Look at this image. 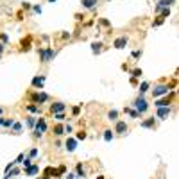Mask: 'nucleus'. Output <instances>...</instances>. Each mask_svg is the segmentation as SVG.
<instances>
[{
	"instance_id": "31",
	"label": "nucleus",
	"mask_w": 179,
	"mask_h": 179,
	"mask_svg": "<svg viewBox=\"0 0 179 179\" xmlns=\"http://www.w3.org/2000/svg\"><path fill=\"white\" fill-rule=\"evenodd\" d=\"M54 118H56L57 122H61V120H64V113H56V115H54Z\"/></svg>"
},
{
	"instance_id": "11",
	"label": "nucleus",
	"mask_w": 179,
	"mask_h": 179,
	"mask_svg": "<svg viewBox=\"0 0 179 179\" xmlns=\"http://www.w3.org/2000/svg\"><path fill=\"white\" fill-rule=\"evenodd\" d=\"M36 131L41 132V134L47 131V122H45V118H38L36 120Z\"/></svg>"
},
{
	"instance_id": "13",
	"label": "nucleus",
	"mask_w": 179,
	"mask_h": 179,
	"mask_svg": "<svg viewBox=\"0 0 179 179\" xmlns=\"http://www.w3.org/2000/svg\"><path fill=\"white\" fill-rule=\"evenodd\" d=\"M43 82H45V75H39V77H34L32 79V86L34 88H39L41 90L43 88Z\"/></svg>"
},
{
	"instance_id": "10",
	"label": "nucleus",
	"mask_w": 179,
	"mask_h": 179,
	"mask_svg": "<svg viewBox=\"0 0 179 179\" xmlns=\"http://www.w3.org/2000/svg\"><path fill=\"white\" fill-rule=\"evenodd\" d=\"M64 147H66V150H68V152H74V150L77 149V140H75V138H66Z\"/></svg>"
},
{
	"instance_id": "32",
	"label": "nucleus",
	"mask_w": 179,
	"mask_h": 179,
	"mask_svg": "<svg viewBox=\"0 0 179 179\" xmlns=\"http://www.w3.org/2000/svg\"><path fill=\"white\" fill-rule=\"evenodd\" d=\"M2 125H6V127H11L13 125V118H4V124Z\"/></svg>"
},
{
	"instance_id": "9",
	"label": "nucleus",
	"mask_w": 179,
	"mask_h": 179,
	"mask_svg": "<svg viewBox=\"0 0 179 179\" xmlns=\"http://www.w3.org/2000/svg\"><path fill=\"white\" fill-rule=\"evenodd\" d=\"M64 109H66V106L63 104V102H54L52 106H50V111L56 115V113H64Z\"/></svg>"
},
{
	"instance_id": "18",
	"label": "nucleus",
	"mask_w": 179,
	"mask_h": 179,
	"mask_svg": "<svg viewBox=\"0 0 179 179\" xmlns=\"http://www.w3.org/2000/svg\"><path fill=\"white\" fill-rule=\"evenodd\" d=\"M97 6V0H82V7L86 9H93Z\"/></svg>"
},
{
	"instance_id": "12",
	"label": "nucleus",
	"mask_w": 179,
	"mask_h": 179,
	"mask_svg": "<svg viewBox=\"0 0 179 179\" xmlns=\"http://www.w3.org/2000/svg\"><path fill=\"white\" fill-rule=\"evenodd\" d=\"M140 125H142V127H147V129H154V127H156V120H154V117H150V118L143 120Z\"/></svg>"
},
{
	"instance_id": "23",
	"label": "nucleus",
	"mask_w": 179,
	"mask_h": 179,
	"mask_svg": "<svg viewBox=\"0 0 179 179\" xmlns=\"http://www.w3.org/2000/svg\"><path fill=\"white\" fill-rule=\"evenodd\" d=\"M149 86H150V82H149V81H143V82L140 84V88H138V90H140V95H143V93L147 92V90H149Z\"/></svg>"
},
{
	"instance_id": "21",
	"label": "nucleus",
	"mask_w": 179,
	"mask_h": 179,
	"mask_svg": "<svg viewBox=\"0 0 179 179\" xmlns=\"http://www.w3.org/2000/svg\"><path fill=\"white\" fill-rule=\"evenodd\" d=\"M107 118H109L111 122H117V118H118V111H117V109H111L109 113H107Z\"/></svg>"
},
{
	"instance_id": "26",
	"label": "nucleus",
	"mask_w": 179,
	"mask_h": 179,
	"mask_svg": "<svg viewBox=\"0 0 179 179\" xmlns=\"http://www.w3.org/2000/svg\"><path fill=\"white\" fill-rule=\"evenodd\" d=\"M36 120H38L36 117H29V118H27V125H29V127H34V125H36Z\"/></svg>"
},
{
	"instance_id": "37",
	"label": "nucleus",
	"mask_w": 179,
	"mask_h": 179,
	"mask_svg": "<svg viewBox=\"0 0 179 179\" xmlns=\"http://www.w3.org/2000/svg\"><path fill=\"white\" fill-rule=\"evenodd\" d=\"M72 131H74V127H72L70 124H68V125H64V132H66V134H70Z\"/></svg>"
},
{
	"instance_id": "4",
	"label": "nucleus",
	"mask_w": 179,
	"mask_h": 179,
	"mask_svg": "<svg viewBox=\"0 0 179 179\" xmlns=\"http://www.w3.org/2000/svg\"><path fill=\"white\" fill-rule=\"evenodd\" d=\"M170 115H172V107L170 106H161V107H158V111H156V118H161V120L168 118Z\"/></svg>"
},
{
	"instance_id": "34",
	"label": "nucleus",
	"mask_w": 179,
	"mask_h": 179,
	"mask_svg": "<svg viewBox=\"0 0 179 179\" xmlns=\"http://www.w3.org/2000/svg\"><path fill=\"white\" fill-rule=\"evenodd\" d=\"M163 21H165V18H161V16H160L158 20H156V21H154V27H160V25L163 24Z\"/></svg>"
},
{
	"instance_id": "2",
	"label": "nucleus",
	"mask_w": 179,
	"mask_h": 179,
	"mask_svg": "<svg viewBox=\"0 0 179 179\" xmlns=\"http://www.w3.org/2000/svg\"><path fill=\"white\" fill-rule=\"evenodd\" d=\"M54 56H56V52H54L50 47H43V49L39 50V61H41V63H49Z\"/></svg>"
},
{
	"instance_id": "40",
	"label": "nucleus",
	"mask_w": 179,
	"mask_h": 179,
	"mask_svg": "<svg viewBox=\"0 0 179 179\" xmlns=\"http://www.w3.org/2000/svg\"><path fill=\"white\" fill-rule=\"evenodd\" d=\"M32 11H34V13H41V7H39V6H34Z\"/></svg>"
},
{
	"instance_id": "29",
	"label": "nucleus",
	"mask_w": 179,
	"mask_h": 179,
	"mask_svg": "<svg viewBox=\"0 0 179 179\" xmlns=\"http://www.w3.org/2000/svg\"><path fill=\"white\" fill-rule=\"evenodd\" d=\"M84 138H86V131H79L77 136H75V140H84Z\"/></svg>"
},
{
	"instance_id": "33",
	"label": "nucleus",
	"mask_w": 179,
	"mask_h": 179,
	"mask_svg": "<svg viewBox=\"0 0 179 179\" xmlns=\"http://www.w3.org/2000/svg\"><path fill=\"white\" fill-rule=\"evenodd\" d=\"M140 75H142V70H140V68H134V70H132V77H136V79H138Z\"/></svg>"
},
{
	"instance_id": "41",
	"label": "nucleus",
	"mask_w": 179,
	"mask_h": 179,
	"mask_svg": "<svg viewBox=\"0 0 179 179\" xmlns=\"http://www.w3.org/2000/svg\"><path fill=\"white\" fill-rule=\"evenodd\" d=\"M131 84H132V86H136V84H138V81H136V77H131Z\"/></svg>"
},
{
	"instance_id": "39",
	"label": "nucleus",
	"mask_w": 179,
	"mask_h": 179,
	"mask_svg": "<svg viewBox=\"0 0 179 179\" xmlns=\"http://www.w3.org/2000/svg\"><path fill=\"white\" fill-rule=\"evenodd\" d=\"M31 161H32V160H31V158H27L25 161H21V163H24V165H25V168H27V167H31Z\"/></svg>"
},
{
	"instance_id": "15",
	"label": "nucleus",
	"mask_w": 179,
	"mask_h": 179,
	"mask_svg": "<svg viewBox=\"0 0 179 179\" xmlns=\"http://www.w3.org/2000/svg\"><path fill=\"white\" fill-rule=\"evenodd\" d=\"M124 113L131 115V118H138V117H140V113H138L136 109H132V107H124Z\"/></svg>"
},
{
	"instance_id": "45",
	"label": "nucleus",
	"mask_w": 179,
	"mask_h": 179,
	"mask_svg": "<svg viewBox=\"0 0 179 179\" xmlns=\"http://www.w3.org/2000/svg\"><path fill=\"white\" fill-rule=\"evenodd\" d=\"M0 115H2V107H0Z\"/></svg>"
},
{
	"instance_id": "8",
	"label": "nucleus",
	"mask_w": 179,
	"mask_h": 179,
	"mask_svg": "<svg viewBox=\"0 0 179 179\" xmlns=\"http://www.w3.org/2000/svg\"><path fill=\"white\" fill-rule=\"evenodd\" d=\"M127 41H129L127 36H120V38H117V39L113 41V47H115V49H124L125 45H127Z\"/></svg>"
},
{
	"instance_id": "1",
	"label": "nucleus",
	"mask_w": 179,
	"mask_h": 179,
	"mask_svg": "<svg viewBox=\"0 0 179 179\" xmlns=\"http://www.w3.org/2000/svg\"><path fill=\"white\" fill-rule=\"evenodd\" d=\"M132 109H136V111H138L140 115H143L145 111L149 109V104H147V100L143 99V95H140V97H138L136 100L132 102Z\"/></svg>"
},
{
	"instance_id": "16",
	"label": "nucleus",
	"mask_w": 179,
	"mask_h": 179,
	"mask_svg": "<svg viewBox=\"0 0 179 179\" xmlns=\"http://www.w3.org/2000/svg\"><path fill=\"white\" fill-rule=\"evenodd\" d=\"M102 47H104V45H102L100 41L92 43V50H93V54H100V52H102Z\"/></svg>"
},
{
	"instance_id": "20",
	"label": "nucleus",
	"mask_w": 179,
	"mask_h": 179,
	"mask_svg": "<svg viewBox=\"0 0 179 179\" xmlns=\"http://www.w3.org/2000/svg\"><path fill=\"white\" fill-rule=\"evenodd\" d=\"M175 4V0H160L156 6H160V7H170V6H174Z\"/></svg>"
},
{
	"instance_id": "44",
	"label": "nucleus",
	"mask_w": 179,
	"mask_h": 179,
	"mask_svg": "<svg viewBox=\"0 0 179 179\" xmlns=\"http://www.w3.org/2000/svg\"><path fill=\"white\" fill-rule=\"evenodd\" d=\"M49 2H52V4H54V2H56V0H49Z\"/></svg>"
},
{
	"instance_id": "19",
	"label": "nucleus",
	"mask_w": 179,
	"mask_h": 179,
	"mask_svg": "<svg viewBox=\"0 0 179 179\" xmlns=\"http://www.w3.org/2000/svg\"><path fill=\"white\" fill-rule=\"evenodd\" d=\"M25 107H27V111H31V113H41V107L38 104H27Z\"/></svg>"
},
{
	"instance_id": "24",
	"label": "nucleus",
	"mask_w": 179,
	"mask_h": 179,
	"mask_svg": "<svg viewBox=\"0 0 179 179\" xmlns=\"http://www.w3.org/2000/svg\"><path fill=\"white\" fill-rule=\"evenodd\" d=\"M63 132H64V125H61V124H59V125H56V127H54V134H56V136H61Z\"/></svg>"
},
{
	"instance_id": "25",
	"label": "nucleus",
	"mask_w": 179,
	"mask_h": 179,
	"mask_svg": "<svg viewBox=\"0 0 179 179\" xmlns=\"http://www.w3.org/2000/svg\"><path fill=\"white\" fill-rule=\"evenodd\" d=\"M161 18H167V16H170V7H161Z\"/></svg>"
},
{
	"instance_id": "43",
	"label": "nucleus",
	"mask_w": 179,
	"mask_h": 179,
	"mask_svg": "<svg viewBox=\"0 0 179 179\" xmlns=\"http://www.w3.org/2000/svg\"><path fill=\"white\" fill-rule=\"evenodd\" d=\"M4 179H11V177H9V175H6V177H4Z\"/></svg>"
},
{
	"instance_id": "28",
	"label": "nucleus",
	"mask_w": 179,
	"mask_h": 179,
	"mask_svg": "<svg viewBox=\"0 0 179 179\" xmlns=\"http://www.w3.org/2000/svg\"><path fill=\"white\" fill-rule=\"evenodd\" d=\"M11 127H13L16 132H21V124H20V122H13V125H11Z\"/></svg>"
},
{
	"instance_id": "5",
	"label": "nucleus",
	"mask_w": 179,
	"mask_h": 179,
	"mask_svg": "<svg viewBox=\"0 0 179 179\" xmlns=\"http://www.w3.org/2000/svg\"><path fill=\"white\" fill-rule=\"evenodd\" d=\"M174 97H175V90H172V93H170V95L167 93L163 99H158V100H156V107H161V106H170Z\"/></svg>"
},
{
	"instance_id": "22",
	"label": "nucleus",
	"mask_w": 179,
	"mask_h": 179,
	"mask_svg": "<svg viewBox=\"0 0 179 179\" xmlns=\"http://www.w3.org/2000/svg\"><path fill=\"white\" fill-rule=\"evenodd\" d=\"M113 138H115L113 131H111V129H106V131H104V140H106V142H111Z\"/></svg>"
},
{
	"instance_id": "38",
	"label": "nucleus",
	"mask_w": 179,
	"mask_h": 179,
	"mask_svg": "<svg viewBox=\"0 0 179 179\" xmlns=\"http://www.w3.org/2000/svg\"><path fill=\"white\" fill-rule=\"evenodd\" d=\"M24 158H25V154H20L18 158H16V161H14V163H21V161H24Z\"/></svg>"
},
{
	"instance_id": "7",
	"label": "nucleus",
	"mask_w": 179,
	"mask_h": 179,
	"mask_svg": "<svg viewBox=\"0 0 179 179\" xmlns=\"http://www.w3.org/2000/svg\"><path fill=\"white\" fill-rule=\"evenodd\" d=\"M127 131H129V125L125 124V120H117L115 131H113V132H117V134H125Z\"/></svg>"
},
{
	"instance_id": "6",
	"label": "nucleus",
	"mask_w": 179,
	"mask_h": 179,
	"mask_svg": "<svg viewBox=\"0 0 179 179\" xmlns=\"http://www.w3.org/2000/svg\"><path fill=\"white\" fill-rule=\"evenodd\" d=\"M31 99H32V102L34 104H43V102H47V100H50V97L47 95V93H43V92H38V93H32L31 95Z\"/></svg>"
},
{
	"instance_id": "46",
	"label": "nucleus",
	"mask_w": 179,
	"mask_h": 179,
	"mask_svg": "<svg viewBox=\"0 0 179 179\" xmlns=\"http://www.w3.org/2000/svg\"><path fill=\"white\" fill-rule=\"evenodd\" d=\"M99 179H104V177H102V175H100V177H99Z\"/></svg>"
},
{
	"instance_id": "30",
	"label": "nucleus",
	"mask_w": 179,
	"mask_h": 179,
	"mask_svg": "<svg viewBox=\"0 0 179 179\" xmlns=\"http://www.w3.org/2000/svg\"><path fill=\"white\" fill-rule=\"evenodd\" d=\"M79 113H81V106H75V107L72 109V115H74V117H79Z\"/></svg>"
},
{
	"instance_id": "42",
	"label": "nucleus",
	"mask_w": 179,
	"mask_h": 179,
	"mask_svg": "<svg viewBox=\"0 0 179 179\" xmlns=\"http://www.w3.org/2000/svg\"><path fill=\"white\" fill-rule=\"evenodd\" d=\"M2 124H4V118H2V117H0V125H2Z\"/></svg>"
},
{
	"instance_id": "36",
	"label": "nucleus",
	"mask_w": 179,
	"mask_h": 179,
	"mask_svg": "<svg viewBox=\"0 0 179 179\" xmlns=\"http://www.w3.org/2000/svg\"><path fill=\"white\" fill-rule=\"evenodd\" d=\"M132 57H134V59L142 57V50H134V52H132Z\"/></svg>"
},
{
	"instance_id": "14",
	"label": "nucleus",
	"mask_w": 179,
	"mask_h": 179,
	"mask_svg": "<svg viewBox=\"0 0 179 179\" xmlns=\"http://www.w3.org/2000/svg\"><path fill=\"white\" fill-rule=\"evenodd\" d=\"M38 172H39V167L38 165H31V167L25 168V175H36Z\"/></svg>"
},
{
	"instance_id": "3",
	"label": "nucleus",
	"mask_w": 179,
	"mask_h": 179,
	"mask_svg": "<svg viewBox=\"0 0 179 179\" xmlns=\"http://www.w3.org/2000/svg\"><path fill=\"white\" fill-rule=\"evenodd\" d=\"M170 92V86L168 84H158V86H154V90H152V97L154 99H160L161 95H167Z\"/></svg>"
},
{
	"instance_id": "27",
	"label": "nucleus",
	"mask_w": 179,
	"mask_h": 179,
	"mask_svg": "<svg viewBox=\"0 0 179 179\" xmlns=\"http://www.w3.org/2000/svg\"><path fill=\"white\" fill-rule=\"evenodd\" d=\"M38 154H39V150H38L36 147H32V149H31V152H29V158L32 160V158H36V156H38Z\"/></svg>"
},
{
	"instance_id": "35",
	"label": "nucleus",
	"mask_w": 179,
	"mask_h": 179,
	"mask_svg": "<svg viewBox=\"0 0 179 179\" xmlns=\"http://www.w3.org/2000/svg\"><path fill=\"white\" fill-rule=\"evenodd\" d=\"M0 39H2V43L6 45V43L9 41V36H7V34H0Z\"/></svg>"
},
{
	"instance_id": "17",
	"label": "nucleus",
	"mask_w": 179,
	"mask_h": 179,
	"mask_svg": "<svg viewBox=\"0 0 179 179\" xmlns=\"http://www.w3.org/2000/svg\"><path fill=\"white\" fill-rule=\"evenodd\" d=\"M75 174H77V177H86V170H84L82 163H77V167H75Z\"/></svg>"
}]
</instances>
